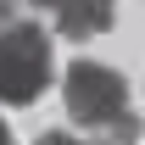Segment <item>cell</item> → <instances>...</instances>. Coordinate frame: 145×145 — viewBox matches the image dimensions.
I'll return each instance as SVG.
<instances>
[{"label":"cell","instance_id":"cell-1","mask_svg":"<svg viewBox=\"0 0 145 145\" xmlns=\"http://www.w3.org/2000/svg\"><path fill=\"white\" fill-rule=\"evenodd\" d=\"M50 84V34L39 22H0V106H34Z\"/></svg>","mask_w":145,"mask_h":145},{"label":"cell","instance_id":"cell-2","mask_svg":"<svg viewBox=\"0 0 145 145\" xmlns=\"http://www.w3.org/2000/svg\"><path fill=\"white\" fill-rule=\"evenodd\" d=\"M61 101H67V117L84 128H112L128 112V78L106 61H72L67 78H61Z\"/></svg>","mask_w":145,"mask_h":145},{"label":"cell","instance_id":"cell-3","mask_svg":"<svg viewBox=\"0 0 145 145\" xmlns=\"http://www.w3.org/2000/svg\"><path fill=\"white\" fill-rule=\"evenodd\" d=\"M28 6L45 11V17L56 22V34H67V39L106 34L112 17H117V6H112V0H28Z\"/></svg>","mask_w":145,"mask_h":145},{"label":"cell","instance_id":"cell-4","mask_svg":"<svg viewBox=\"0 0 145 145\" xmlns=\"http://www.w3.org/2000/svg\"><path fill=\"white\" fill-rule=\"evenodd\" d=\"M106 134H112V145H134V140H140V117H134V112H123Z\"/></svg>","mask_w":145,"mask_h":145},{"label":"cell","instance_id":"cell-5","mask_svg":"<svg viewBox=\"0 0 145 145\" xmlns=\"http://www.w3.org/2000/svg\"><path fill=\"white\" fill-rule=\"evenodd\" d=\"M34 145H84V140H72V134H61V128H50V134H39Z\"/></svg>","mask_w":145,"mask_h":145},{"label":"cell","instance_id":"cell-6","mask_svg":"<svg viewBox=\"0 0 145 145\" xmlns=\"http://www.w3.org/2000/svg\"><path fill=\"white\" fill-rule=\"evenodd\" d=\"M17 11H22L17 0H0V22H17Z\"/></svg>","mask_w":145,"mask_h":145},{"label":"cell","instance_id":"cell-7","mask_svg":"<svg viewBox=\"0 0 145 145\" xmlns=\"http://www.w3.org/2000/svg\"><path fill=\"white\" fill-rule=\"evenodd\" d=\"M0 145H17V140H11V128H6V123H0Z\"/></svg>","mask_w":145,"mask_h":145},{"label":"cell","instance_id":"cell-8","mask_svg":"<svg viewBox=\"0 0 145 145\" xmlns=\"http://www.w3.org/2000/svg\"><path fill=\"white\" fill-rule=\"evenodd\" d=\"M84 145H112V140H84Z\"/></svg>","mask_w":145,"mask_h":145}]
</instances>
